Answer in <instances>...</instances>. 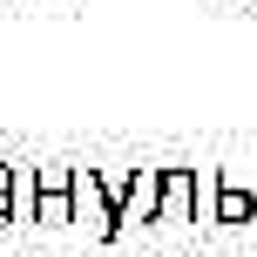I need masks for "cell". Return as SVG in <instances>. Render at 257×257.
<instances>
[{"mask_svg":"<svg viewBox=\"0 0 257 257\" xmlns=\"http://www.w3.org/2000/svg\"><path fill=\"white\" fill-rule=\"evenodd\" d=\"M122 183L128 169H75L68 176V190H75V223L88 237H122Z\"/></svg>","mask_w":257,"mask_h":257,"instance_id":"6da1fadb","label":"cell"},{"mask_svg":"<svg viewBox=\"0 0 257 257\" xmlns=\"http://www.w3.org/2000/svg\"><path fill=\"white\" fill-rule=\"evenodd\" d=\"M210 217L217 223H257V169H217L210 176Z\"/></svg>","mask_w":257,"mask_h":257,"instance_id":"7a4b0ae2","label":"cell"},{"mask_svg":"<svg viewBox=\"0 0 257 257\" xmlns=\"http://www.w3.org/2000/svg\"><path fill=\"white\" fill-rule=\"evenodd\" d=\"M75 169H34V223H75V190H68Z\"/></svg>","mask_w":257,"mask_h":257,"instance_id":"3957f363","label":"cell"},{"mask_svg":"<svg viewBox=\"0 0 257 257\" xmlns=\"http://www.w3.org/2000/svg\"><path fill=\"white\" fill-rule=\"evenodd\" d=\"M163 217V169H128L122 183V230L128 223H156Z\"/></svg>","mask_w":257,"mask_h":257,"instance_id":"277c9868","label":"cell"},{"mask_svg":"<svg viewBox=\"0 0 257 257\" xmlns=\"http://www.w3.org/2000/svg\"><path fill=\"white\" fill-rule=\"evenodd\" d=\"M156 223H196V176L190 169H163V217Z\"/></svg>","mask_w":257,"mask_h":257,"instance_id":"5b68a950","label":"cell"},{"mask_svg":"<svg viewBox=\"0 0 257 257\" xmlns=\"http://www.w3.org/2000/svg\"><path fill=\"white\" fill-rule=\"evenodd\" d=\"M14 176H21V169L0 163V223H14V210H21V203H14Z\"/></svg>","mask_w":257,"mask_h":257,"instance_id":"8992f818","label":"cell"}]
</instances>
